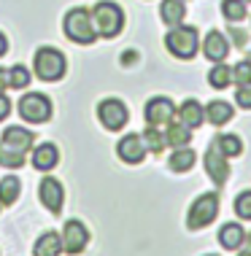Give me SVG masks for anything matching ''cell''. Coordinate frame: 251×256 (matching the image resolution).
Listing matches in <instances>:
<instances>
[{
	"mask_svg": "<svg viewBox=\"0 0 251 256\" xmlns=\"http://www.w3.org/2000/svg\"><path fill=\"white\" fill-rule=\"evenodd\" d=\"M211 256H213V254H211Z\"/></svg>",
	"mask_w": 251,
	"mask_h": 256,
	"instance_id": "ab89813d",
	"label": "cell"
},
{
	"mask_svg": "<svg viewBox=\"0 0 251 256\" xmlns=\"http://www.w3.org/2000/svg\"><path fill=\"white\" fill-rule=\"evenodd\" d=\"M243 240H246V232H243V226L235 224V221H232V224H224L219 230V243L224 246L227 251H238Z\"/></svg>",
	"mask_w": 251,
	"mask_h": 256,
	"instance_id": "ac0fdd59",
	"label": "cell"
},
{
	"mask_svg": "<svg viewBox=\"0 0 251 256\" xmlns=\"http://www.w3.org/2000/svg\"><path fill=\"white\" fill-rule=\"evenodd\" d=\"M89 243V232L81 221H68L65 224V232H62V251L68 254H81Z\"/></svg>",
	"mask_w": 251,
	"mask_h": 256,
	"instance_id": "30bf717a",
	"label": "cell"
},
{
	"mask_svg": "<svg viewBox=\"0 0 251 256\" xmlns=\"http://www.w3.org/2000/svg\"><path fill=\"white\" fill-rule=\"evenodd\" d=\"M57 162H60V151L54 143H41V146L33 151V168L41 170V172L52 170Z\"/></svg>",
	"mask_w": 251,
	"mask_h": 256,
	"instance_id": "9a60e30c",
	"label": "cell"
},
{
	"mask_svg": "<svg viewBox=\"0 0 251 256\" xmlns=\"http://www.w3.org/2000/svg\"><path fill=\"white\" fill-rule=\"evenodd\" d=\"M41 202H44L52 213H60L62 210V200H65V189L57 178H44L41 181Z\"/></svg>",
	"mask_w": 251,
	"mask_h": 256,
	"instance_id": "7c38bea8",
	"label": "cell"
},
{
	"mask_svg": "<svg viewBox=\"0 0 251 256\" xmlns=\"http://www.w3.org/2000/svg\"><path fill=\"white\" fill-rule=\"evenodd\" d=\"M167 164H170V170H173V172H186V170H189L192 164H194V151L181 146V148L173 151V156L167 159Z\"/></svg>",
	"mask_w": 251,
	"mask_h": 256,
	"instance_id": "603a6c76",
	"label": "cell"
},
{
	"mask_svg": "<svg viewBox=\"0 0 251 256\" xmlns=\"http://www.w3.org/2000/svg\"><path fill=\"white\" fill-rule=\"evenodd\" d=\"M165 140H167V146H186V143L192 140V130L186 127L184 122H167V130H165Z\"/></svg>",
	"mask_w": 251,
	"mask_h": 256,
	"instance_id": "d6986e66",
	"label": "cell"
},
{
	"mask_svg": "<svg viewBox=\"0 0 251 256\" xmlns=\"http://www.w3.org/2000/svg\"><path fill=\"white\" fill-rule=\"evenodd\" d=\"M33 254H36V256H60L62 254V238H60L57 232L41 234L36 248H33Z\"/></svg>",
	"mask_w": 251,
	"mask_h": 256,
	"instance_id": "ffe728a7",
	"label": "cell"
},
{
	"mask_svg": "<svg viewBox=\"0 0 251 256\" xmlns=\"http://www.w3.org/2000/svg\"><path fill=\"white\" fill-rule=\"evenodd\" d=\"M229 36H232V40H235L238 46H243V44H246V32H243V30H238V27H229Z\"/></svg>",
	"mask_w": 251,
	"mask_h": 256,
	"instance_id": "836d02e7",
	"label": "cell"
},
{
	"mask_svg": "<svg viewBox=\"0 0 251 256\" xmlns=\"http://www.w3.org/2000/svg\"><path fill=\"white\" fill-rule=\"evenodd\" d=\"M92 22H95V30L97 36L103 38H114L119 36L122 24H124V14L116 3H108V0H103V3H97L92 8Z\"/></svg>",
	"mask_w": 251,
	"mask_h": 256,
	"instance_id": "3957f363",
	"label": "cell"
},
{
	"mask_svg": "<svg viewBox=\"0 0 251 256\" xmlns=\"http://www.w3.org/2000/svg\"><path fill=\"white\" fill-rule=\"evenodd\" d=\"M116 154H119L124 162L130 164H138L141 159L146 156V146H143V138L141 135H127L119 140V146H116Z\"/></svg>",
	"mask_w": 251,
	"mask_h": 256,
	"instance_id": "4fadbf2b",
	"label": "cell"
},
{
	"mask_svg": "<svg viewBox=\"0 0 251 256\" xmlns=\"http://www.w3.org/2000/svg\"><path fill=\"white\" fill-rule=\"evenodd\" d=\"M203 54H205V60H211V62H221L229 54L227 38L221 36L219 30H211L205 36V40H203Z\"/></svg>",
	"mask_w": 251,
	"mask_h": 256,
	"instance_id": "5bb4252c",
	"label": "cell"
},
{
	"mask_svg": "<svg viewBox=\"0 0 251 256\" xmlns=\"http://www.w3.org/2000/svg\"><path fill=\"white\" fill-rule=\"evenodd\" d=\"M65 68H68L65 57H62L57 49H52V46H46V49H41L36 54V73H38V78L57 81V78L65 76Z\"/></svg>",
	"mask_w": 251,
	"mask_h": 256,
	"instance_id": "5b68a950",
	"label": "cell"
},
{
	"mask_svg": "<svg viewBox=\"0 0 251 256\" xmlns=\"http://www.w3.org/2000/svg\"><path fill=\"white\" fill-rule=\"evenodd\" d=\"M235 100H238L240 108L251 110V84H238V92H235Z\"/></svg>",
	"mask_w": 251,
	"mask_h": 256,
	"instance_id": "4dcf8cb0",
	"label": "cell"
},
{
	"mask_svg": "<svg viewBox=\"0 0 251 256\" xmlns=\"http://www.w3.org/2000/svg\"><path fill=\"white\" fill-rule=\"evenodd\" d=\"M184 3H186V0H184Z\"/></svg>",
	"mask_w": 251,
	"mask_h": 256,
	"instance_id": "f35d334b",
	"label": "cell"
},
{
	"mask_svg": "<svg viewBox=\"0 0 251 256\" xmlns=\"http://www.w3.org/2000/svg\"><path fill=\"white\" fill-rule=\"evenodd\" d=\"M219 213V197L216 194H203L194 200V205L189 208V216H186V226L189 230H203Z\"/></svg>",
	"mask_w": 251,
	"mask_h": 256,
	"instance_id": "8992f818",
	"label": "cell"
},
{
	"mask_svg": "<svg viewBox=\"0 0 251 256\" xmlns=\"http://www.w3.org/2000/svg\"><path fill=\"white\" fill-rule=\"evenodd\" d=\"M6 52H9V40H6V36L0 32V57H3Z\"/></svg>",
	"mask_w": 251,
	"mask_h": 256,
	"instance_id": "e575fe53",
	"label": "cell"
},
{
	"mask_svg": "<svg viewBox=\"0 0 251 256\" xmlns=\"http://www.w3.org/2000/svg\"><path fill=\"white\" fill-rule=\"evenodd\" d=\"M238 256H251V248H248V251H240Z\"/></svg>",
	"mask_w": 251,
	"mask_h": 256,
	"instance_id": "d590c367",
	"label": "cell"
},
{
	"mask_svg": "<svg viewBox=\"0 0 251 256\" xmlns=\"http://www.w3.org/2000/svg\"><path fill=\"white\" fill-rule=\"evenodd\" d=\"M173 119H176V108H173V102L167 98L149 100V106H146V122H149V127H165Z\"/></svg>",
	"mask_w": 251,
	"mask_h": 256,
	"instance_id": "8fae6325",
	"label": "cell"
},
{
	"mask_svg": "<svg viewBox=\"0 0 251 256\" xmlns=\"http://www.w3.org/2000/svg\"><path fill=\"white\" fill-rule=\"evenodd\" d=\"M232 81L235 84H251V62L243 60L240 65L232 68Z\"/></svg>",
	"mask_w": 251,
	"mask_h": 256,
	"instance_id": "f546056e",
	"label": "cell"
},
{
	"mask_svg": "<svg viewBox=\"0 0 251 256\" xmlns=\"http://www.w3.org/2000/svg\"><path fill=\"white\" fill-rule=\"evenodd\" d=\"M19 116L27 119V122H33V124H41V122H46L49 116H52V102H49L46 94L30 92V94H25V98L19 100Z\"/></svg>",
	"mask_w": 251,
	"mask_h": 256,
	"instance_id": "52a82bcc",
	"label": "cell"
},
{
	"mask_svg": "<svg viewBox=\"0 0 251 256\" xmlns=\"http://www.w3.org/2000/svg\"><path fill=\"white\" fill-rule=\"evenodd\" d=\"M97 116H100V122H103V127L111 130V132H116V130H122L124 124H127V108H124V102L122 100H103L100 102V108H97Z\"/></svg>",
	"mask_w": 251,
	"mask_h": 256,
	"instance_id": "9c48e42d",
	"label": "cell"
},
{
	"mask_svg": "<svg viewBox=\"0 0 251 256\" xmlns=\"http://www.w3.org/2000/svg\"><path fill=\"white\" fill-rule=\"evenodd\" d=\"M221 14H224L229 22H243L246 14H248V8H246L243 0H224V3H221Z\"/></svg>",
	"mask_w": 251,
	"mask_h": 256,
	"instance_id": "d4e9b609",
	"label": "cell"
},
{
	"mask_svg": "<svg viewBox=\"0 0 251 256\" xmlns=\"http://www.w3.org/2000/svg\"><path fill=\"white\" fill-rule=\"evenodd\" d=\"M19 192H22V181L17 176H6L0 181V205H14L19 200Z\"/></svg>",
	"mask_w": 251,
	"mask_h": 256,
	"instance_id": "7402d4cb",
	"label": "cell"
},
{
	"mask_svg": "<svg viewBox=\"0 0 251 256\" xmlns=\"http://www.w3.org/2000/svg\"><path fill=\"white\" fill-rule=\"evenodd\" d=\"M229 81H232V68L221 65V62H216L213 70H208V84L213 89H224V86H229Z\"/></svg>",
	"mask_w": 251,
	"mask_h": 256,
	"instance_id": "cb8c5ba5",
	"label": "cell"
},
{
	"mask_svg": "<svg viewBox=\"0 0 251 256\" xmlns=\"http://www.w3.org/2000/svg\"><path fill=\"white\" fill-rule=\"evenodd\" d=\"M9 114H11V102H9V98H6V94H0V122H3Z\"/></svg>",
	"mask_w": 251,
	"mask_h": 256,
	"instance_id": "1f68e13d",
	"label": "cell"
},
{
	"mask_svg": "<svg viewBox=\"0 0 251 256\" xmlns=\"http://www.w3.org/2000/svg\"><path fill=\"white\" fill-rule=\"evenodd\" d=\"M27 84H30V70L22 65H14L11 68V86L14 89H25Z\"/></svg>",
	"mask_w": 251,
	"mask_h": 256,
	"instance_id": "83f0119b",
	"label": "cell"
},
{
	"mask_svg": "<svg viewBox=\"0 0 251 256\" xmlns=\"http://www.w3.org/2000/svg\"><path fill=\"white\" fill-rule=\"evenodd\" d=\"M143 146L149 148V151H154V154H159L165 146H167V140H165V132H159L157 127H149L143 132Z\"/></svg>",
	"mask_w": 251,
	"mask_h": 256,
	"instance_id": "484cf974",
	"label": "cell"
},
{
	"mask_svg": "<svg viewBox=\"0 0 251 256\" xmlns=\"http://www.w3.org/2000/svg\"><path fill=\"white\" fill-rule=\"evenodd\" d=\"M9 86H11V70H3V68H0V92H6Z\"/></svg>",
	"mask_w": 251,
	"mask_h": 256,
	"instance_id": "d6a6232c",
	"label": "cell"
},
{
	"mask_svg": "<svg viewBox=\"0 0 251 256\" xmlns=\"http://www.w3.org/2000/svg\"><path fill=\"white\" fill-rule=\"evenodd\" d=\"M235 213H238L240 218H251V192H240L238 200H235Z\"/></svg>",
	"mask_w": 251,
	"mask_h": 256,
	"instance_id": "f1b7e54d",
	"label": "cell"
},
{
	"mask_svg": "<svg viewBox=\"0 0 251 256\" xmlns=\"http://www.w3.org/2000/svg\"><path fill=\"white\" fill-rule=\"evenodd\" d=\"M159 16H162V22L167 27H178L181 22H184V16H186L184 0H165V3L159 6Z\"/></svg>",
	"mask_w": 251,
	"mask_h": 256,
	"instance_id": "2e32d148",
	"label": "cell"
},
{
	"mask_svg": "<svg viewBox=\"0 0 251 256\" xmlns=\"http://www.w3.org/2000/svg\"><path fill=\"white\" fill-rule=\"evenodd\" d=\"M178 122H184L189 130L200 127V124L205 122V108L200 106L197 100H186L184 106H181V110H178Z\"/></svg>",
	"mask_w": 251,
	"mask_h": 256,
	"instance_id": "e0dca14e",
	"label": "cell"
},
{
	"mask_svg": "<svg viewBox=\"0 0 251 256\" xmlns=\"http://www.w3.org/2000/svg\"><path fill=\"white\" fill-rule=\"evenodd\" d=\"M205 172H208V178L216 184V186H221L229 178V164H227V154L221 151L219 146V140H211V146H208V154H205Z\"/></svg>",
	"mask_w": 251,
	"mask_h": 256,
	"instance_id": "ba28073f",
	"label": "cell"
},
{
	"mask_svg": "<svg viewBox=\"0 0 251 256\" xmlns=\"http://www.w3.org/2000/svg\"><path fill=\"white\" fill-rule=\"evenodd\" d=\"M65 36L73 40V44H81V46H89L92 40L97 38V30H95V22H92V14L87 8H71L65 14Z\"/></svg>",
	"mask_w": 251,
	"mask_h": 256,
	"instance_id": "7a4b0ae2",
	"label": "cell"
},
{
	"mask_svg": "<svg viewBox=\"0 0 251 256\" xmlns=\"http://www.w3.org/2000/svg\"><path fill=\"white\" fill-rule=\"evenodd\" d=\"M248 248H251V232H248Z\"/></svg>",
	"mask_w": 251,
	"mask_h": 256,
	"instance_id": "8d00e7d4",
	"label": "cell"
},
{
	"mask_svg": "<svg viewBox=\"0 0 251 256\" xmlns=\"http://www.w3.org/2000/svg\"><path fill=\"white\" fill-rule=\"evenodd\" d=\"M165 46L173 57L178 60H192L194 52H197V30L194 27H173L165 36Z\"/></svg>",
	"mask_w": 251,
	"mask_h": 256,
	"instance_id": "277c9868",
	"label": "cell"
},
{
	"mask_svg": "<svg viewBox=\"0 0 251 256\" xmlns=\"http://www.w3.org/2000/svg\"><path fill=\"white\" fill-rule=\"evenodd\" d=\"M232 106L224 100H213V102H208V108H205V116H208V122L216 124V127H221V124H227L229 119H232Z\"/></svg>",
	"mask_w": 251,
	"mask_h": 256,
	"instance_id": "44dd1931",
	"label": "cell"
},
{
	"mask_svg": "<svg viewBox=\"0 0 251 256\" xmlns=\"http://www.w3.org/2000/svg\"><path fill=\"white\" fill-rule=\"evenodd\" d=\"M216 140H219V146H221V151H224L227 156H240L243 143H240L238 135H216Z\"/></svg>",
	"mask_w": 251,
	"mask_h": 256,
	"instance_id": "4316f807",
	"label": "cell"
},
{
	"mask_svg": "<svg viewBox=\"0 0 251 256\" xmlns=\"http://www.w3.org/2000/svg\"><path fill=\"white\" fill-rule=\"evenodd\" d=\"M36 143V135L25 127H9L3 132V140H0V164L6 168H22L25 164V154L33 148Z\"/></svg>",
	"mask_w": 251,
	"mask_h": 256,
	"instance_id": "6da1fadb",
	"label": "cell"
},
{
	"mask_svg": "<svg viewBox=\"0 0 251 256\" xmlns=\"http://www.w3.org/2000/svg\"><path fill=\"white\" fill-rule=\"evenodd\" d=\"M248 62H251V57H248Z\"/></svg>",
	"mask_w": 251,
	"mask_h": 256,
	"instance_id": "74e56055",
	"label": "cell"
}]
</instances>
